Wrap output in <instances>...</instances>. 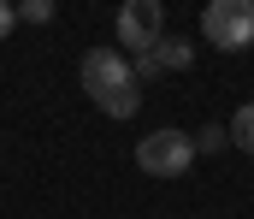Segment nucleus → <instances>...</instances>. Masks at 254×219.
<instances>
[{
    "label": "nucleus",
    "instance_id": "f257e3e1",
    "mask_svg": "<svg viewBox=\"0 0 254 219\" xmlns=\"http://www.w3.org/2000/svg\"><path fill=\"white\" fill-rule=\"evenodd\" d=\"M136 166L148 172V178H184L195 166V137H184V131H148L142 143H136Z\"/></svg>",
    "mask_w": 254,
    "mask_h": 219
},
{
    "label": "nucleus",
    "instance_id": "f03ea898",
    "mask_svg": "<svg viewBox=\"0 0 254 219\" xmlns=\"http://www.w3.org/2000/svg\"><path fill=\"white\" fill-rule=\"evenodd\" d=\"M201 36H207L213 48H225V54L249 48V42H254V0H207Z\"/></svg>",
    "mask_w": 254,
    "mask_h": 219
},
{
    "label": "nucleus",
    "instance_id": "7ed1b4c3",
    "mask_svg": "<svg viewBox=\"0 0 254 219\" xmlns=\"http://www.w3.org/2000/svg\"><path fill=\"white\" fill-rule=\"evenodd\" d=\"M119 42L130 54H154L166 42V6L160 0H125L119 6Z\"/></svg>",
    "mask_w": 254,
    "mask_h": 219
},
{
    "label": "nucleus",
    "instance_id": "20e7f679",
    "mask_svg": "<svg viewBox=\"0 0 254 219\" xmlns=\"http://www.w3.org/2000/svg\"><path fill=\"white\" fill-rule=\"evenodd\" d=\"M83 89H89V101H101V95H113V89H125V83H136V72H130V60L119 54V48H89L83 54Z\"/></svg>",
    "mask_w": 254,
    "mask_h": 219
},
{
    "label": "nucleus",
    "instance_id": "39448f33",
    "mask_svg": "<svg viewBox=\"0 0 254 219\" xmlns=\"http://www.w3.org/2000/svg\"><path fill=\"white\" fill-rule=\"evenodd\" d=\"M95 107H101L107 119H130V113L142 107V83H125V89H113V95H101Z\"/></svg>",
    "mask_w": 254,
    "mask_h": 219
},
{
    "label": "nucleus",
    "instance_id": "423d86ee",
    "mask_svg": "<svg viewBox=\"0 0 254 219\" xmlns=\"http://www.w3.org/2000/svg\"><path fill=\"white\" fill-rule=\"evenodd\" d=\"M154 60H160V72H184V66H195V48L184 36H166V42L154 48Z\"/></svg>",
    "mask_w": 254,
    "mask_h": 219
},
{
    "label": "nucleus",
    "instance_id": "0eeeda50",
    "mask_svg": "<svg viewBox=\"0 0 254 219\" xmlns=\"http://www.w3.org/2000/svg\"><path fill=\"white\" fill-rule=\"evenodd\" d=\"M231 143L243 148V154H254V107H237V119H231Z\"/></svg>",
    "mask_w": 254,
    "mask_h": 219
},
{
    "label": "nucleus",
    "instance_id": "6e6552de",
    "mask_svg": "<svg viewBox=\"0 0 254 219\" xmlns=\"http://www.w3.org/2000/svg\"><path fill=\"white\" fill-rule=\"evenodd\" d=\"M219 148H231V125H207L195 137V154H219Z\"/></svg>",
    "mask_w": 254,
    "mask_h": 219
},
{
    "label": "nucleus",
    "instance_id": "1a4fd4ad",
    "mask_svg": "<svg viewBox=\"0 0 254 219\" xmlns=\"http://www.w3.org/2000/svg\"><path fill=\"white\" fill-rule=\"evenodd\" d=\"M18 24H54V0H18Z\"/></svg>",
    "mask_w": 254,
    "mask_h": 219
},
{
    "label": "nucleus",
    "instance_id": "9d476101",
    "mask_svg": "<svg viewBox=\"0 0 254 219\" xmlns=\"http://www.w3.org/2000/svg\"><path fill=\"white\" fill-rule=\"evenodd\" d=\"M12 30H18V6H12V0H0V42H6Z\"/></svg>",
    "mask_w": 254,
    "mask_h": 219
}]
</instances>
